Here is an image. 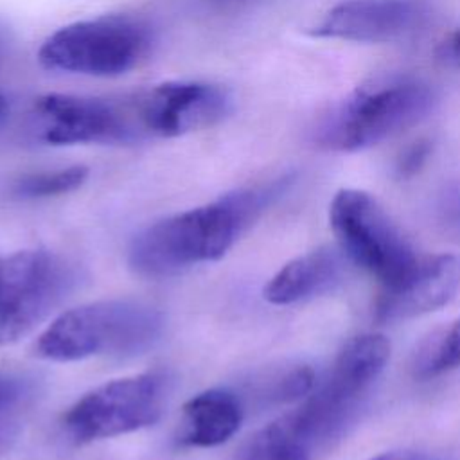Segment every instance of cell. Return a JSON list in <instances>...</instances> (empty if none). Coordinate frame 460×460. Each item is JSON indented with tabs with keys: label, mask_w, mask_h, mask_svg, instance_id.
Here are the masks:
<instances>
[{
	"label": "cell",
	"mask_w": 460,
	"mask_h": 460,
	"mask_svg": "<svg viewBox=\"0 0 460 460\" xmlns=\"http://www.w3.org/2000/svg\"><path fill=\"white\" fill-rule=\"evenodd\" d=\"M243 402L226 388H210L183 406L178 440L183 446L212 447L228 440L243 422Z\"/></svg>",
	"instance_id": "obj_12"
},
{
	"label": "cell",
	"mask_w": 460,
	"mask_h": 460,
	"mask_svg": "<svg viewBox=\"0 0 460 460\" xmlns=\"http://www.w3.org/2000/svg\"><path fill=\"white\" fill-rule=\"evenodd\" d=\"M88 178V169L83 165H70L52 171H38L14 178L7 192L16 199H40L59 196L75 190Z\"/></svg>",
	"instance_id": "obj_16"
},
{
	"label": "cell",
	"mask_w": 460,
	"mask_h": 460,
	"mask_svg": "<svg viewBox=\"0 0 460 460\" xmlns=\"http://www.w3.org/2000/svg\"><path fill=\"white\" fill-rule=\"evenodd\" d=\"M140 138H172L210 128L230 111V95L217 84L169 81L131 97Z\"/></svg>",
	"instance_id": "obj_9"
},
{
	"label": "cell",
	"mask_w": 460,
	"mask_h": 460,
	"mask_svg": "<svg viewBox=\"0 0 460 460\" xmlns=\"http://www.w3.org/2000/svg\"><path fill=\"white\" fill-rule=\"evenodd\" d=\"M438 56L442 61L460 66V27L440 45Z\"/></svg>",
	"instance_id": "obj_20"
},
{
	"label": "cell",
	"mask_w": 460,
	"mask_h": 460,
	"mask_svg": "<svg viewBox=\"0 0 460 460\" xmlns=\"http://www.w3.org/2000/svg\"><path fill=\"white\" fill-rule=\"evenodd\" d=\"M313 451L282 415L255 431L241 446L235 460H311Z\"/></svg>",
	"instance_id": "obj_15"
},
{
	"label": "cell",
	"mask_w": 460,
	"mask_h": 460,
	"mask_svg": "<svg viewBox=\"0 0 460 460\" xmlns=\"http://www.w3.org/2000/svg\"><path fill=\"white\" fill-rule=\"evenodd\" d=\"M32 399L29 379L0 370V451L16 437L22 413Z\"/></svg>",
	"instance_id": "obj_18"
},
{
	"label": "cell",
	"mask_w": 460,
	"mask_h": 460,
	"mask_svg": "<svg viewBox=\"0 0 460 460\" xmlns=\"http://www.w3.org/2000/svg\"><path fill=\"white\" fill-rule=\"evenodd\" d=\"M460 286V259L451 253L417 259L392 286H385L376 304L379 320L422 314L444 305Z\"/></svg>",
	"instance_id": "obj_11"
},
{
	"label": "cell",
	"mask_w": 460,
	"mask_h": 460,
	"mask_svg": "<svg viewBox=\"0 0 460 460\" xmlns=\"http://www.w3.org/2000/svg\"><path fill=\"white\" fill-rule=\"evenodd\" d=\"M7 113H9V104H7V99L0 93V126L5 122L7 119Z\"/></svg>",
	"instance_id": "obj_23"
},
{
	"label": "cell",
	"mask_w": 460,
	"mask_h": 460,
	"mask_svg": "<svg viewBox=\"0 0 460 460\" xmlns=\"http://www.w3.org/2000/svg\"><path fill=\"white\" fill-rule=\"evenodd\" d=\"M286 183V178H280L268 185L239 189L149 225L129 244V266L146 277H165L223 257Z\"/></svg>",
	"instance_id": "obj_1"
},
{
	"label": "cell",
	"mask_w": 460,
	"mask_h": 460,
	"mask_svg": "<svg viewBox=\"0 0 460 460\" xmlns=\"http://www.w3.org/2000/svg\"><path fill=\"white\" fill-rule=\"evenodd\" d=\"M341 279V259L323 246L289 261L264 288V298L277 305L295 304L332 289Z\"/></svg>",
	"instance_id": "obj_13"
},
{
	"label": "cell",
	"mask_w": 460,
	"mask_h": 460,
	"mask_svg": "<svg viewBox=\"0 0 460 460\" xmlns=\"http://www.w3.org/2000/svg\"><path fill=\"white\" fill-rule=\"evenodd\" d=\"M169 392L164 372L110 381L84 394L63 417V431L77 444L110 438L155 424Z\"/></svg>",
	"instance_id": "obj_5"
},
{
	"label": "cell",
	"mask_w": 460,
	"mask_h": 460,
	"mask_svg": "<svg viewBox=\"0 0 460 460\" xmlns=\"http://www.w3.org/2000/svg\"><path fill=\"white\" fill-rule=\"evenodd\" d=\"M460 365V318L446 329L431 332L417 349L413 370L419 377H433Z\"/></svg>",
	"instance_id": "obj_17"
},
{
	"label": "cell",
	"mask_w": 460,
	"mask_h": 460,
	"mask_svg": "<svg viewBox=\"0 0 460 460\" xmlns=\"http://www.w3.org/2000/svg\"><path fill=\"white\" fill-rule=\"evenodd\" d=\"M433 104L428 84L401 79L361 88L323 115L314 129L318 146L358 151L422 119Z\"/></svg>",
	"instance_id": "obj_4"
},
{
	"label": "cell",
	"mask_w": 460,
	"mask_h": 460,
	"mask_svg": "<svg viewBox=\"0 0 460 460\" xmlns=\"http://www.w3.org/2000/svg\"><path fill=\"white\" fill-rule=\"evenodd\" d=\"M164 331L158 309L133 300H102L58 316L38 338L36 354L50 361H77L101 354H137Z\"/></svg>",
	"instance_id": "obj_2"
},
{
	"label": "cell",
	"mask_w": 460,
	"mask_h": 460,
	"mask_svg": "<svg viewBox=\"0 0 460 460\" xmlns=\"http://www.w3.org/2000/svg\"><path fill=\"white\" fill-rule=\"evenodd\" d=\"M390 343L383 334L350 338L340 350L323 388L336 399L352 404L368 383L383 370Z\"/></svg>",
	"instance_id": "obj_14"
},
{
	"label": "cell",
	"mask_w": 460,
	"mask_h": 460,
	"mask_svg": "<svg viewBox=\"0 0 460 460\" xmlns=\"http://www.w3.org/2000/svg\"><path fill=\"white\" fill-rule=\"evenodd\" d=\"M155 34L131 14H102L58 29L40 47L38 59L49 70L111 77L147 59Z\"/></svg>",
	"instance_id": "obj_3"
},
{
	"label": "cell",
	"mask_w": 460,
	"mask_h": 460,
	"mask_svg": "<svg viewBox=\"0 0 460 460\" xmlns=\"http://www.w3.org/2000/svg\"><path fill=\"white\" fill-rule=\"evenodd\" d=\"M429 18L424 0H347L311 29L318 38L388 43L415 34Z\"/></svg>",
	"instance_id": "obj_10"
},
{
	"label": "cell",
	"mask_w": 460,
	"mask_h": 460,
	"mask_svg": "<svg viewBox=\"0 0 460 460\" xmlns=\"http://www.w3.org/2000/svg\"><path fill=\"white\" fill-rule=\"evenodd\" d=\"M372 460H444L435 455H426L419 451H388L374 456Z\"/></svg>",
	"instance_id": "obj_21"
},
{
	"label": "cell",
	"mask_w": 460,
	"mask_h": 460,
	"mask_svg": "<svg viewBox=\"0 0 460 460\" xmlns=\"http://www.w3.org/2000/svg\"><path fill=\"white\" fill-rule=\"evenodd\" d=\"M329 219L341 250L383 288L395 284L419 259L381 205L363 190H340L331 201Z\"/></svg>",
	"instance_id": "obj_7"
},
{
	"label": "cell",
	"mask_w": 460,
	"mask_h": 460,
	"mask_svg": "<svg viewBox=\"0 0 460 460\" xmlns=\"http://www.w3.org/2000/svg\"><path fill=\"white\" fill-rule=\"evenodd\" d=\"M4 43H5V38H4L2 27H0V56H2V50H4Z\"/></svg>",
	"instance_id": "obj_24"
},
{
	"label": "cell",
	"mask_w": 460,
	"mask_h": 460,
	"mask_svg": "<svg viewBox=\"0 0 460 460\" xmlns=\"http://www.w3.org/2000/svg\"><path fill=\"white\" fill-rule=\"evenodd\" d=\"M201 2H205V4H208V5H214V7H223V9H226V7H239V5H244V4H250L252 0H201Z\"/></svg>",
	"instance_id": "obj_22"
},
{
	"label": "cell",
	"mask_w": 460,
	"mask_h": 460,
	"mask_svg": "<svg viewBox=\"0 0 460 460\" xmlns=\"http://www.w3.org/2000/svg\"><path fill=\"white\" fill-rule=\"evenodd\" d=\"M429 153H431V144L428 140L413 142L397 158V165H395L397 174L402 176V178L415 174L424 165V162L428 160Z\"/></svg>",
	"instance_id": "obj_19"
},
{
	"label": "cell",
	"mask_w": 460,
	"mask_h": 460,
	"mask_svg": "<svg viewBox=\"0 0 460 460\" xmlns=\"http://www.w3.org/2000/svg\"><path fill=\"white\" fill-rule=\"evenodd\" d=\"M74 282V268L58 253L23 250L0 257V345L31 332Z\"/></svg>",
	"instance_id": "obj_6"
},
{
	"label": "cell",
	"mask_w": 460,
	"mask_h": 460,
	"mask_svg": "<svg viewBox=\"0 0 460 460\" xmlns=\"http://www.w3.org/2000/svg\"><path fill=\"white\" fill-rule=\"evenodd\" d=\"M31 129L50 146L138 142L131 97L101 99L47 93L34 101Z\"/></svg>",
	"instance_id": "obj_8"
}]
</instances>
